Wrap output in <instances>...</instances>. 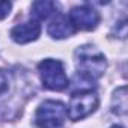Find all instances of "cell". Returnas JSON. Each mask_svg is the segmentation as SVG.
Wrapping results in <instances>:
<instances>
[{"label": "cell", "instance_id": "cell-1", "mask_svg": "<svg viewBox=\"0 0 128 128\" xmlns=\"http://www.w3.org/2000/svg\"><path fill=\"white\" fill-rule=\"evenodd\" d=\"M76 59V66H77V74L95 82L96 78L102 77L107 68V62L104 54L94 45L86 44L82 45L76 50L74 53Z\"/></svg>", "mask_w": 128, "mask_h": 128}, {"label": "cell", "instance_id": "cell-2", "mask_svg": "<svg viewBox=\"0 0 128 128\" xmlns=\"http://www.w3.org/2000/svg\"><path fill=\"white\" fill-rule=\"evenodd\" d=\"M66 119V107L60 101L47 100L35 112V125L38 128H59Z\"/></svg>", "mask_w": 128, "mask_h": 128}, {"label": "cell", "instance_id": "cell-3", "mask_svg": "<svg viewBox=\"0 0 128 128\" xmlns=\"http://www.w3.org/2000/svg\"><path fill=\"white\" fill-rule=\"evenodd\" d=\"M38 71L42 84L50 90H63L70 86L63 63L57 59H44L42 62H39Z\"/></svg>", "mask_w": 128, "mask_h": 128}, {"label": "cell", "instance_id": "cell-4", "mask_svg": "<svg viewBox=\"0 0 128 128\" xmlns=\"http://www.w3.org/2000/svg\"><path fill=\"white\" fill-rule=\"evenodd\" d=\"M98 104H100V100H98V95L95 94V90H92V89L77 90L71 96V101L66 108V116L74 122L82 120V119L88 118L89 114H92L98 108Z\"/></svg>", "mask_w": 128, "mask_h": 128}, {"label": "cell", "instance_id": "cell-5", "mask_svg": "<svg viewBox=\"0 0 128 128\" xmlns=\"http://www.w3.org/2000/svg\"><path fill=\"white\" fill-rule=\"evenodd\" d=\"M70 21L76 27V30H94L100 24V14L94 8L83 5V6H76L70 12Z\"/></svg>", "mask_w": 128, "mask_h": 128}, {"label": "cell", "instance_id": "cell-6", "mask_svg": "<svg viewBox=\"0 0 128 128\" xmlns=\"http://www.w3.org/2000/svg\"><path fill=\"white\" fill-rule=\"evenodd\" d=\"M39 35H41V24L36 20L20 23L11 30V38L17 44H27L32 41H36Z\"/></svg>", "mask_w": 128, "mask_h": 128}, {"label": "cell", "instance_id": "cell-7", "mask_svg": "<svg viewBox=\"0 0 128 128\" xmlns=\"http://www.w3.org/2000/svg\"><path fill=\"white\" fill-rule=\"evenodd\" d=\"M76 33V27L70 21L66 15L59 14L50 24H48V35L54 39H65Z\"/></svg>", "mask_w": 128, "mask_h": 128}, {"label": "cell", "instance_id": "cell-8", "mask_svg": "<svg viewBox=\"0 0 128 128\" xmlns=\"http://www.w3.org/2000/svg\"><path fill=\"white\" fill-rule=\"evenodd\" d=\"M57 3L51 2V0H38V2L32 3V17L33 20H47L48 17L57 14Z\"/></svg>", "mask_w": 128, "mask_h": 128}, {"label": "cell", "instance_id": "cell-9", "mask_svg": "<svg viewBox=\"0 0 128 128\" xmlns=\"http://www.w3.org/2000/svg\"><path fill=\"white\" fill-rule=\"evenodd\" d=\"M112 112L118 116H125L128 112V102H126V88L120 86L113 92L112 98Z\"/></svg>", "mask_w": 128, "mask_h": 128}, {"label": "cell", "instance_id": "cell-10", "mask_svg": "<svg viewBox=\"0 0 128 128\" xmlns=\"http://www.w3.org/2000/svg\"><path fill=\"white\" fill-rule=\"evenodd\" d=\"M9 86H11V76L8 74V71L0 70V96L9 90Z\"/></svg>", "mask_w": 128, "mask_h": 128}, {"label": "cell", "instance_id": "cell-11", "mask_svg": "<svg viewBox=\"0 0 128 128\" xmlns=\"http://www.w3.org/2000/svg\"><path fill=\"white\" fill-rule=\"evenodd\" d=\"M11 9H12V3L11 2H2V0H0V20L6 18L9 15Z\"/></svg>", "mask_w": 128, "mask_h": 128}, {"label": "cell", "instance_id": "cell-12", "mask_svg": "<svg viewBox=\"0 0 128 128\" xmlns=\"http://www.w3.org/2000/svg\"><path fill=\"white\" fill-rule=\"evenodd\" d=\"M110 128H122V126H119V125H113V126H110Z\"/></svg>", "mask_w": 128, "mask_h": 128}]
</instances>
